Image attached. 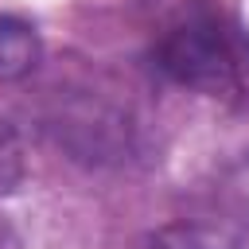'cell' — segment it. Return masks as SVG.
Here are the masks:
<instances>
[{"label": "cell", "mask_w": 249, "mask_h": 249, "mask_svg": "<svg viewBox=\"0 0 249 249\" xmlns=\"http://www.w3.org/2000/svg\"><path fill=\"white\" fill-rule=\"evenodd\" d=\"M156 62L183 86L202 93H230L241 82V54L230 31L214 16H187L175 23L160 47Z\"/></svg>", "instance_id": "1"}, {"label": "cell", "mask_w": 249, "mask_h": 249, "mask_svg": "<svg viewBox=\"0 0 249 249\" xmlns=\"http://www.w3.org/2000/svg\"><path fill=\"white\" fill-rule=\"evenodd\" d=\"M39 62V39L19 19H0V78H19Z\"/></svg>", "instance_id": "2"}, {"label": "cell", "mask_w": 249, "mask_h": 249, "mask_svg": "<svg viewBox=\"0 0 249 249\" xmlns=\"http://www.w3.org/2000/svg\"><path fill=\"white\" fill-rule=\"evenodd\" d=\"M144 249H245L233 233L226 230H214V226H163L156 230Z\"/></svg>", "instance_id": "3"}, {"label": "cell", "mask_w": 249, "mask_h": 249, "mask_svg": "<svg viewBox=\"0 0 249 249\" xmlns=\"http://www.w3.org/2000/svg\"><path fill=\"white\" fill-rule=\"evenodd\" d=\"M23 179V148H19V136L12 132V124L0 117V198L12 195Z\"/></svg>", "instance_id": "4"}, {"label": "cell", "mask_w": 249, "mask_h": 249, "mask_svg": "<svg viewBox=\"0 0 249 249\" xmlns=\"http://www.w3.org/2000/svg\"><path fill=\"white\" fill-rule=\"evenodd\" d=\"M0 249H19V233L12 230L8 218H0Z\"/></svg>", "instance_id": "5"}]
</instances>
